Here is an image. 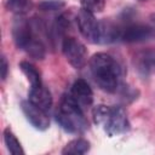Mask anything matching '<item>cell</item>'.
<instances>
[{
  "label": "cell",
  "mask_w": 155,
  "mask_h": 155,
  "mask_svg": "<svg viewBox=\"0 0 155 155\" xmlns=\"http://www.w3.org/2000/svg\"><path fill=\"white\" fill-rule=\"evenodd\" d=\"M91 73L101 90L114 93L121 85L122 68L117 61L104 52H98L90 58Z\"/></svg>",
  "instance_id": "6da1fadb"
},
{
  "label": "cell",
  "mask_w": 155,
  "mask_h": 155,
  "mask_svg": "<svg viewBox=\"0 0 155 155\" xmlns=\"http://www.w3.org/2000/svg\"><path fill=\"white\" fill-rule=\"evenodd\" d=\"M93 122L105 131L109 137H115L128 131L130 122L124 108L119 105L99 104L92 109Z\"/></svg>",
  "instance_id": "7a4b0ae2"
},
{
  "label": "cell",
  "mask_w": 155,
  "mask_h": 155,
  "mask_svg": "<svg viewBox=\"0 0 155 155\" xmlns=\"http://www.w3.org/2000/svg\"><path fill=\"white\" fill-rule=\"evenodd\" d=\"M56 120L63 130L70 133H84L88 128L81 107L70 93L62 96L56 110Z\"/></svg>",
  "instance_id": "3957f363"
},
{
  "label": "cell",
  "mask_w": 155,
  "mask_h": 155,
  "mask_svg": "<svg viewBox=\"0 0 155 155\" xmlns=\"http://www.w3.org/2000/svg\"><path fill=\"white\" fill-rule=\"evenodd\" d=\"M62 52L67 62L75 69H81L87 63V50L78 39L68 36L62 42Z\"/></svg>",
  "instance_id": "277c9868"
},
{
  "label": "cell",
  "mask_w": 155,
  "mask_h": 155,
  "mask_svg": "<svg viewBox=\"0 0 155 155\" xmlns=\"http://www.w3.org/2000/svg\"><path fill=\"white\" fill-rule=\"evenodd\" d=\"M78 28L81 35L92 44H99V30L101 22H98L93 13L81 10L76 16Z\"/></svg>",
  "instance_id": "5b68a950"
},
{
  "label": "cell",
  "mask_w": 155,
  "mask_h": 155,
  "mask_svg": "<svg viewBox=\"0 0 155 155\" xmlns=\"http://www.w3.org/2000/svg\"><path fill=\"white\" fill-rule=\"evenodd\" d=\"M12 36L16 46L21 50H24L25 46L36 36L35 28L31 22L27 21L25 18L19 17L15 21L12 27Z\"/></svg>",
  "instance_id": "8992f818"
},
{
  "label": "cell",
  "mask_w": 155,
  "mask_h": 155,
  "mask_svg": "<svg viewBox=\"0 0 155 155\" xmlns=\"http://www.w3.org/2000/svg\"><path fill=\"white\" fill-rule=\"evenodd\" d=\"M21 109L25 115L27 120L39 131H45L50 126V119L45 110L33 104L29 99L21 102Z\"/></svg>",
  "instance_id": "52a82bcc"
},
{
  "label": "cell",
  "mask_w": 155,
  "mask_h": 155,
  "mask_svg": "<svg viewBox=\"0 0 155 155\" xmlns=\"http://www.w3.org/2000/svg\"><path fill=\"white\" fill-rule=\"evenodd\" d=\"M154 34V30L151 27L144 25V24H131L127 25L125 29L120 33V40L124 42H143L151 38Z\"/></svg>",
  "instance_id": "ba28073f"
},
{
  "label": "cell",
  "mask_w": 155,
  "mask_h": 155,
  "mask_svg": "<svg viewBox=\"0 0 155 155\" xmlns=\"http://www.w3.org/2000/svg\"><path fill=\"white\" fill-rule=\"evenodd\" d=\"M70 94L80 107H88L93 102V92L87 81H85L84 79H78L74 81Z\"/></svg>",
  "instance_id": "9c48e42d"
},
{
  "label": "cell",
  "mask_w": 155,
  "mask_h": 155,
  "mask_svg": "<svg viewBox=\"0 0 155 155\" xmlns=\"http://www.w3.org/2000/svg\"><path fill=\"white\" fill-rule=\"evenodd\" d=\"M28 99L33 104H35L36 107H39L40 109H42L45 111L50 110L52 107V103H53L51 92L42 85L31 87L29 91V94H28Z\"/></svg>",
  "instance_id": "30bf717a"
},
{
  "label": "cell",
  "mask_w": 155,
  "mask_h": 155,
  "mask_svg": "<svg viewBox=\"0 0 155 155\" xmlns=\"http://www.w3.org/2000/svg\"><path fill=\"white\" fill-rule=\"evenodd\" d=\"M91 148V144L87 139L84 138H75L65 144L62 150L63 155H82L86 154Z\"/></svg>",
  "instance_id": "8fae6325"
},
{
  "label": "cell",
  "mask_w": 155,
  "mask_h": 155,
  "mask_svg": "<svg viewBox=\"0 0 155 155\" xmlns=\"http://www.w3.org/2000/svg\"><path fill=\"white\" fill-rule=\"evenodd\" d=\"M121 30L117 29L111 22L103 21L101 22V30H99V44H109L117 39H120Z\"/></svg>",
  "instance_id": "7c38bea8"
},
{
  "label": "cell",
  "mask_w": 155,
  "mask_h": 155,
  "mask_svg": "<svg viewBox=\"0 0 155 155\" xmlns=\"http://www.w3.org/2000/svg\"><path fill=\"white\" fill-rule=\"evenodd\" d=\"M19 69L22 70V73L25 75L27 80L29 81V84L31 85V87L35 86H40L41 85V75L40 71L36 69V67L27 61H22L19 63Z\"/></svg>",
  "instance_id": "4fadbf2b"
},
{
  "label": "cell",
  "mask_w": 155,
  "mask_h": 155,
  "mask_svg": "<svg viewBox=\"0 0 155 155\" xmlns=\"http://www.w3.org/2000/svg\"><path fill=\"white\" fill-rule=\"evenodd\" d=\"M4 142L7 148V150L12 155H24V150L17 139V137L13 134V132L7 127L4 130Z\"/></svg>",
  "instance_id": "5bb4252c"
},
{
  "label": "cell",
  "mask_w": 155,
  "mask_h": 155,
  "mask_svg": "<svg viewBox=\"0 0 155 155\" xmlns=\"http://www.w3.org/2000/svg\"><path fill=\"white\" fill-rule=\"evenodd\" d=\"M5 6L7 11L18 16H23L33 8V2L31 0H6Z\"/></svg>",
  "instance_id": "9a60e30c"
},
{
  "label": "cell",
  "mask_w": 155,
  "mask_h": 155,
  "mask_svg": "<svg viewBox=\"0 0 155 155\" xmlns=\"http://www.w3.org/2000/svg\"><path fill=\"white\" fill-rule=\"evenodd\" d=\"M82 10H86L91 13H99L104 10L105 0H80Z\"/></svg>",
  "instance_id": "2e32d148"
},
{
  "label": "cell",
  "mask_w": 155,
  "mask_h": 155,
  "mask_svg": "<svg viewBox=\"0 0 155 155\" xmlns=\"http://www.w3.org/2000/svg\"><path fill=\"white\" fill-rule=\"evenodd\" d=\"M65 6V2L63 0H44L38 5L39 10L48 12V11H58Z\"/></svg>",
  "instance_id": "e0dca14e"
},
{
  "label": "cell",
  "mask_w": 155,
  "mask_h": 155,
  "mask_svg": "<svg viewBox=\"0 0 155 155\" xmlns=\"http://www.w3.org/2000/svg\"><path fill=\"white\" fill-rule=\"evenodd\" d=\"M140 67L144 71H150V73H155V54H150V56H145L142 59Z\"/></svg>",
  "instance_id": "ac0fdd59"
},
{
  "label": "cell",
  "mask_w": 155,
  "mask_h": 155,
  "mask_svg": "<svg viewBox=\"0 0 155 155\" xmlns=\"http://www.w3.org/2000/svg\"><path fill=\"white\" fill-rule=\"evenodd\" d=\"M7 73H8V63L5 58V56H1V67H0L1 80H5L7 78Z\"/></svg>",
  "instance_id": "d6986e66"
},
{
  "label": "cell",
  "mask_w": 155,
  "mask_h": 155,
  "mask_svg": "<svg viewBox=\"0 0 155 155\" xmlns=\"http://www.w3.org/2000/svg\"><path fill=\"white\" fill-rule=\"evenodd\" d=\"M150 23H151V28H153V30L155 33V13H153L150 16Z\"/></svg>",
  "instance_id": "ffe728a7"
},
{
  "label": "cell",
  "mask_w": 155,
  "mask_h": 155,
  "mask_svg": "<svg viewBox=\"0 0 155 155\" xmlns=\"http://www.w3.org/2000/svg\"><path fill=\"white\" fill-rule=\"evenodd\" d=\"M138 1H147V0H138Z\"/></svg>",
  "instance_id": "44dd1931"
}]
</instances>
